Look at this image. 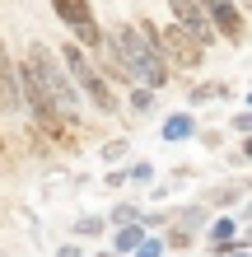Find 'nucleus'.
Listing matches in <instances>:
<instances>
[{
    "instance_id": "f257e3e1",
    "label": "nucleus",
    "mask_w": 252,
    "mask_h": 257,
    "mask_svg": "<svg viewBox=\"0 0 252 257\" xmlns=\"http://www.w3.org/2000/svg\"><path fill=\"white\" fill-rule=\"evenodd\" d=\"M108 33H112V52L126 61V70L136 75L140 84L164 89L173 80V61L164 56V47H159V28L150 19H140V28L136 24H112Z\"/></svg>"
},
{
    "instance_id": "f03ea898",
    "label": "nucleus",
    "mask_w": 252,
    "mask_h": 257,
    "mask_svg": "<svg viewBox=\"0 0 252 257\" xmlns=\"http://www.w3.org/2000/svg\"><path fill=\"white\" fill-rule=\"evenodd\" d=\"M24 61L38 70V80H42V89L52 94V103H56V112L66 117V122H75V108H80V84L70 80V70H66V61H56V56L42 47V42H28V52H24Z\"/></svg>"
},
{
    "instance_id": "7ed1b4c3",
    "label": "nucleus",
    "mask_w": 252,
    "mask_h": 257,
    "mask_svg": "<svg viewBox=\"0 0 252 257\" xmlns=\"http://www.w3.org/2000/svg\"><path fill=\"white\" fill-rule=\"evenodd\" d=\"M61 61H66V70H70V80H75L89 98H94V108H103V117L108 112H117V98H112V89H108V80L98 75V66L89 61V52L80 47V42H70V47L61 52Z\"/></svg>"
},
{
    "instance_id": "20e7f679",
    "label": "nucleus",
    "mask_w": 252,
    "mask_h": 257,
    "mask_svg": "<svg viewBox=\"0 0 252 257\" xmlns=\"http://www.w3.org/2000/svg\"><path fill=\"white\" fill-rule=\"evenodd\" d=\"M159 47H164V56H168L173 66H182V70H201V66H205V47L187 33L182 24L159 28Z\"/></svg>"
},
{
    "instance_id": "39448f33",
    "label": "nucleus",
    "mask_w": 252,
    "mask_h": 257,
    "mask_svg": "<svg viewBox=\"0 0 252 257\" xmlns=\"http://www.w3.org/2000/svg\"><path fill=\"white\" fill-rule=\"evenodd\" d=\"M168 10H173V24H182L187 33L201 42V47H210V42H215V33H219V28H215L210 10H205L201 0H168Z\"/></svg>"
},
{
    "instance_id": "423d86ee",
    "label": "nucleus",
    "mask_w": 252,
    "mask_h": 257,
    "mask_svg": "<svg viewBox=\"0 0 252 257\" xmlns=\"http://www.w3.org/2000/svg\"><path fill=\"white\" fill-rule=\"evenodd\" d=\"M24 94H19V61L5 52V38H0V112H19Z\"/></svg>"
},
{
    "instance_id": "0eeeda50",
    "label": "nucleus",
    "mask_w": 252,
    "mask_h": 257,
    "mask_svg": "<svg viewBox=\"0 0 252 257\" xmlns=\"http://www.w3.org/2000/svg\"><path fill=\"white\" fill-rule=\"evenodd\" d=\"M210 19H215V28H219V38L224 42H238L247 38V24H243V10H238V0H224V5H215L210 10Z\"/></svg>"
},
{
    "instance_id": "6e6552de",
    "label": "nucleus",
    "mask_w": 252,
    "mask_h": 257,
    "mask_svg": "<svg viewBox=\"0 0 252 257\" xmlns=\"http://www.w3.org/2000/svg\"><path fill=\"white\" fill-rule=\"evenodd\" d=\"M52 10H56V19L70 24V28L94 24V10H89V0H52Z\"/></svg>"
},
{
    "instance_id": "1a4fd4ad",
    "label": "nucleus",
    "mask_w": 252,
    "mask_h": 257,
    "mask_svg": "<svg viewBox=\"0 0 252 257\" xmlns=\"http://www.w3.org/2000/svg\"><path fill=\"white\" fill-rule=\"evenodd\" d=\"M233 234H238V220H215L210 234H205V243H210V252L219 257L224 248H233Z\"/></svg>"
},
{
    "instance_id": "9d476101",
    "label": "nucleus",
    "mask_w": 252,
    "mask_h": 257,
    "mask_svg": "<svg viewBox=\"0 0 252 257\" xmlns=\"http://www.w3.org/2000/svg\"><path fill=\"white\" fill-rule=\"evenodd\" d=\"M191 136H196V122H191V112H173L168 122H164V141H191Z\"/></svg>"
},
{
    "instance_id": "9b49d317",
    "label": "nucleus",
    "mask_w": 252,
    "mask_h": 257,
    "mask_svg": "<svg viewBox=\"0 0 252 257\" xmlns=\"http://www.w3.org/2000/svg\"><path fill=\"white\" fill-rule=\"evenodd\" d=\"M173 220L182 224V229H201V224L210 220V206H205V201H201V206H182V210H177Z\"/></svg>"
},
{
    "instance_id": "f8f14e48",
    "label": "nucleus",
    "mask_w": 252,
    "mask_h": 257,
    "mask_svg": "<svg viewBox=\"0 0 252 257\" xmlns=\"http://www.w3.org/2000/svg\"><path fill=\"white\" fill-rule=\"evenodd\" d=\"M247 192V183H229V187H215V192H205V206H233L238 196Z\"/></svg>"
},
{
    "instance_id": "ddd939ff",
    "label": "nucleus",
    "mask_w": 252,
    "mask_h": 257,
    "mask_svg": "<svg viewBox=\"0 0 252 257\" xmlns=\"http://www.w3.org/2000/svg\"><path fill=\"white\" fill-rule=\"evenodd\" d=\"M145 243V229L140 224H126V229H117V252H136Z\"/></svg>"
},
{
    "instance_id": "4468645a",
    "label": "nucleus",
    "mask_w": 252,
    "mask_h": 257,
    "mask_svg": "<svg viewBox=\"0 0 252 257\" xmlns=\"http://www.w3.org/2000/svg\"><path fill=\"white\" fill-rule=\"evenodd\" d=\"M75 42L84 52H103V28L98 24H84V28H75Z\"/></svg>"
},
{
    "instance_id": "2eb2a0df",
    "label": "nucleus",
    "mask_w": 252,
    "mask_h": 257,
    "mask_svg": "<svg viewBox=\"0 0 252 257\" xmlns=\"http://www.w3.org/2000/svg\"><path fill=\"white\" fill-rule=\"evenodd\" d=\"M98 70H108V80H117V84H131V80H136V75L126 70L122 56H108V61H98Z\"/></svg>"
},
{
    "instance_id": "dca6fc26",
    "label": "nucleus",
    "mask_w": 252,
    "mask_h": 257,
    "mask_svg": "<svg viewBox=\"0 0 252 257\" xmlns=\"http://www.w3.org/2000/svg\"><path fill=\"white\" fill-rule=\"evenodd\" d=\"M136 220H145V215H140V210L131 206V201H122V206H117L112 215H108V224H117V229H126V224H136Z\"/></svg>"
},
{
    "instance_id": "f3484780",
    "label": "nucleus",
    "mask_w": 252,
    "mask_h": 257,
    "mask_svg": "<svg viewBox=\"0 0 252 257\" xmlns=\"http://www.w3.org/2000/svg\"><path fill=\"white\" fill-rule=\"evenodd\" d=\"M131 108L145 117V112L154 108V89H150V84H136V89H131Z\"/></svg>"
},
{
    "instance_id": "a211bd4d",
    "label": "nucleus",
    "mask_w": 252,
    "mask_h": 257,
    "mask_svg": "<svg viewBox=\"0 0 252 257\" xmlns=\"http://www.w3.org/2000/svg\"><path fill=\"white\" fill-rule=\"evenodd\" d=\"M229 84H196L191 89V103H210V98H224Z\"/></svg>"
},
{
    "instance_id": "6ab92c4d",
    "label": "nucleus",
    "mask_w": 252,
    "mask_h": 257,
    "mask_svg": "<svg viewBox=\"0 0 252 257\" xmlns=\"http://www.w3.org/2000/svg\"><path fill=\"white\" fill-rule=\"evenodd\" d=\"M191 238H196V229H182V224H173V229H168V243L173 248H191Z\"/></svg>"
},
{
    "instance_id": "aec40b11",
    "label": "nucleus",
    "mask_w": 252,
    "mask_h": 257,
    "mask_svg": "<svg viewBox=\"0 0 252 257\" xmlns=\"http://www.w3.org/2000/svg\"><path fill=\"white\" fill-rule=\"evenodd\" d=\"M103 224H108V220H98V215H84V220H75V234H103Z\"/></svg>"
},
{
    "instance_id": "412c9836",
    "label": "nucleus",
    "mask_w": 252,
    "mask_h": 257,
    "mask_svg": "<svg viewBox=\"0 0 252 257\" xmlns=\"http://www.w3.org/2000/svg\"><path fill=\"white\" fill-rule=\"evenodd\" d=\"M150 178H154V164H131V183H150Z\"/></svg>"
},
{
    "instance_id": "4be33fe9",
    "label": "nucleus",
    "mask_w": 252,
    "mask_h": 257,
    "mask_svg": "<svg viewBox=\"0 0 252 257\" xmlns=\"http://www.w3.org/2000/svg\"><path fill=\"white\" fill-rule=\"evenodd\" d=\"M233 131H238V136H252V108L233 112Z\"/></svg>"
},
{
    "instance_id": "5701e85b",
    "label": "nucleus",
    "mask_w": 252,
    "mask_h": 257,
    "mask_svg": "<svg viewBox=\"0 0 252 257\" xmlns=\"http://www.w3.org/2000/svg\"><path fill=\"white\" fill-rule=\"evenodd\" d=\"M159 252H164V243H159V238H145V243L136 248V257H159Z\"/></svg>"
},
{
    "instance_id": "b1692460",
    "label": "nucleus",
    "mask_w": 252,
    "mask_h": 257,
    "mask_svg": "<svg viewBox=\"0 0 252 257\" xmlns=\"http://www.w3.org/2000/svg\"><path fill=\"white\" fill-rule=\"evenodd\" d=\"M126 155V141H108L103 145V159H122Z\"/></svg>"
},
{
    "instance_id": "393cba45",
    "label": "nucleus",
    "mask_w": 252,
    "mask_h": 257,
    "mask_svg": "<svg viewBox=\"0 0 252 257\" xmlns=\"http://www.w3.org/2000/svg\"><path fill=\"white\" fill-rule=\"evenodd\" d=\"M219 257H252L247 248H238V243H233V248H224V252H219Z\"/></svg>"
},
{
    "instance_id": "a878e982",
    "label": "nucleus",
    "mask_w": 252,
    "mask_h": 257,
    "mask_svg": "<svg viewBox=\"0 0 252 257\" xmlns=\"http://www.w3.org/2000/svg\"><path fill=\"white\" fill-rule=\"evenodd\" d=\"M56 257H84V252H80V248H75V243H66V248H61V252H56Z\"/></svg>"
},
{
    "instance_id": "bb28decb",
    "label": "nucleus",
    "mask_w": 252,
    "mask_h": 257,
    "mask_svg": "<svg viewBox=\"0 0 252 257\" xmlns=\"http://www.w3.org/2000/svg\"><path fill=\"white\" fill-rule=\"evenodd\" d=\"M243 159H252V136H243Z\"/></svg>"
},
{
    "instance_id": "cd10ccee",
    "label": "nucleus",
    "mask_w": 252,
    "mask_h": 257,
    "mask_svg": "<svg viewBox=\"0 0 252 257\" xmlns=\"http://www.w3.org/2000/svg\"><path fill=\"white\" fill-rule=\"evenodd\" d=\"M201 5H205V10H215V5H224V0H201Z\"/></svg>"
},
{
    "instance_id": "c85d7f7f",
    "label": "nucleus",
    "mask_w": 252,
    "mask_h": 257,
    "mask_svg": "<svg viewBox=\"0 0 252 257\" xmlns=\"http://www.w3.org/2000/svg\"><path fill=\"white\" fill-rule=\"evenodd\" d=\"M238 5H243V10H252V0H238Z\"/></svg>"
},
{
    "instance_id": "c756f323",
    "label": "nucleus",
    "mask_w": 252,
    "mask_h": 257,
    "mask_svg": "<svg viewBox=\"0 0 252 257\" xmlns=\"http://www.w3.org/2000/svg\"><path fill=\"white\" fill-rule=\"evenodd\" d=\"M94 257H117V252H94Z\"/></svg>"
},
{
    "instance_id": "7c9ffc66",
    "label": "nucleus",
    "mask_w": 252,
    "mask_h": 257,
    "mask_svg": "<svg viewBox=\"0 0 252 257\" xmlns=\"http://www.w3.org/2000/svg\"><path fill=\"white\" fill-rule=\"evenodd\" d=\"M0 155H5V136H0Z\"/></svg>"
},
{
    "instance_id": "2f4dec72",
    "label": "nucleus",
    "mask_w": 252,
    "mask_h": 257,
    "mask_svg": "<svg viewBox=\"0 0 252 257\" xmlns=\"http://www.w3.org/2000/svg\"><path fill=\"white\" fill-rule=\"evenodd\" d=\"M247 108H252V94H247Z\"/></svg>"
}]
</instances>
